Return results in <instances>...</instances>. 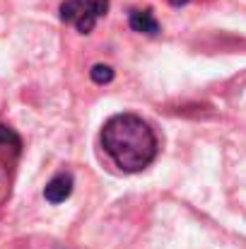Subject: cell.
Listing matches in <instances>:
<instances>
[{"mask_svg":"<svg viewBox=\"0 0 246 249\" xmlns=\"http://www.w3.org/2000/svg\"><path fill=\"white\" fill-rule=\"evenodd\" d=\"M101 148L123 172H143L155 162L160 141L138 114H116L101 126Z\"/></svg>","mask_w":246,"mask_h":249,"instance_id":"obj_1","label":"cell"},{"mask_svg":"<svg viewBox=\"0 0 246 249\" xmlns=\"http://www.w3.org/2000/svg\"><path fill=\"white\" fill-rule=\"evenodd\" d=\"M106 12H109V0H63L61 2V22L73 24L80 34H89Z\"/></svg>","mask_w":246,"mask_h":249,"instance_id":"obj_2","label":"cell"},{"mask_svg":"<svg viewBox=\"0 0 246 249\" xmlns=\"http://www.w3.org/2000/svg\"><path fill=\"white\" fill-rule=\"evenodd\" d=\"M128 24H131L133 32L145 34V36H157V34L162 32V27H160V22H157V17H155V12H152L150 7H145V10H140V7L131 10Z\"/></svg>","mask_w":246,"mask_h":249,"instance_id":"obj_3","label":"cell"},{"mask_svg":"<svg viewBox=\"0 0 246 249\" xmlns=\"http://www.w3.org/2000/svg\"><path fill=\"white\" fill-rule=\"evenodd\" d=\"M73 186H75L73 174L61 172V174H56V177L46 184V189H44V198H46L49 203H63V201L73 194Z\"/></svg>","mask_w":246,"mask_h":249,"instance_id":"obj_4","label":"cell"},{"mask_svg":"<svg viewBox=\"0 0 246 249\" xmlns=\"http://www.w3.org/2000/svg\"><path fill=\"white\" fill-rule=\"evenodd\" d=\"M22 153V138L5 124H0V160L15 162Z\"/></svg>","mask_w":246,"mask_h":249,"instance_id":"obj_5","label":"cell"},{"mask_svg":"<svg viewBox=\"0 0 246 249\" xmlns=\"http://www.w3.org/2000/svg\"><path fill=\"white\" fill-rule=\"evenodd\" d=\"M89 75H92V80L97 85H106L114 80V68L111 66H104V63H97V66H92Z\"/></svg>","mask_w":246,"mask_h":249,"instance_id":"obj_6","label":"cell"},{"mask_svg":"<svg viewBox=\"0 0 246 249\" xmlns=\"http://www.w3.org/2000/svg\"><path fill=\"white\" fill-rule=\"evenodd\" d=\"M169 2H171L174 7H183V5H188L191 0H169Z\"/></svg>","mask_w":246,"mask_h":249,"instance_id":"obj_7","label":"cell"}]
</instances>
